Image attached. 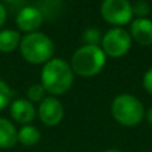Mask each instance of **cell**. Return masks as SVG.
Wrapping results in <instances>:
<instances>
[{"label": "cell", "instance_id": "obj_14", "mask_svg": "<svg viewBox=\"0 0 152 152\" xmlns=\"http://www.w3.org/2000/svg\"><path fill=\"white\" fill-rule=\"evenodd\" d=\"M83 40L87 43V45H97L102 42V35L96 27H89L84 31Z\"/></svg>", "mask_w": 152, "mask_h": 152}, {"label": "cell", "instance_id": "obj_5", "mask_svg": "<svg viewBox=\"0 0 152 152\" xmlns=\"http://www.w3.org/2000/svg\"><path fill=\"white\" fill-rule=\"evenodd\" d=\"M102 44L105 53L112 58L124 55L131 47V35L121 28H112L104 35Z\"/></svg>", "mask_w": 152, "mask_h": 152}, {"label": "cell", "instance_id": "obj_1", "mask_svg": "<svg viewBox=\"0 0 152 152\" xmlns=\"http://www.w3.org/2000/svg\"><path fill=\"white\" fill-rule=\"evenodd\" d=\"M74 80L72 68L63 59H52L44 64L42 71V86L53 95H61L68 91Z\"/></svg>", "mask_w": 152, "mask_h": 152}, {"label": "cell", "instance_id": "obj_8", "mask_svg": "<svg viewBox=\"0 0 152 152\" xmlns=\"http://www.w3.org/2000/svg\"><path fill=\"white\" fill-rule=\"evenodd\" d=\"M43 23V13L36 7H24L16 16V24L21 31L35 32Z\"/></svg>", "mask_w": 152, "mask_h": 152}, {"label": "cell", "instance_id": "obj_20", "mask_svg": "<svg viewBox=\"0 0 152 152\" xmlns=\"http://www.w3.org/2000/svg\"><path fill=\"white\" fill-rule=\"evenodd\" d=\"M147 119H148V121L152 124V107L148 110V112H147Z\"/></svg>", "mask_w": 152, "mask_h": 152}, {"label": "cell", "instance_id": "obj_15", "mask_svg": "<svg viewBox=\"0 0 152 152\" xmlns=\"http://www.w3.org/2000/svg\"><path fill=\"white\" fill-rule=\"evenodd\" d=\"M12 97V91L10 89V87L0 79V110L5 108L11 102Z\"/></svg>", "mask_w": 152, "mask_h": 152}, {"label": "cell", "instance_id": "obj_6", "mask_svg": "<svg viewBox=\"0 0 152 152\" xmlns=\"http://www.w3.org/2000/svg\"><path fill=\"white\" fill-rule=\"evenodd\" d=\"M102 15L111 24H126L132 18V5L128 0H104Z\"/></svg>", "mask_w": 152, "mask_h": 152}, {"label": "cell", "instance_id": "obj_7", "mask_svg": "<svg viewBox=\"0 0 152 152\" xmlns=\"http://www.w3.org/2000/svg\"><path fill=\"white\" fill-rule=\"evenodd\" d=\"M64 115V110L61 103L58 99L50 96L44 97L39 107V118L45 126H56L61 121Z\"/></svg>", "mask_w": 152, "mask_h": 152}, {"label": "cell", "instance_id": "obj_13", "mask_svg": "<svg viewBox=\"0 0 152 152\" xmlns=\"http://www.w3.org/2000/svg\"><path fill=\"white\" fill-rule=\"evenodd\" d=\"M40 131L34 126H24L18 131V142L26 147H32L36 145L40 142Z\"/></svg>", "mask_w": 152, "mask_h": 152}, {"label": "cell", "instance_id": "obj_17", "mask_svg": "<svg viewBox=\"0 0 152 152\" xmlns=\"http://www.w3.org/2000/svg\"><path fill=\"white\" fill-rule=\"evenodd\" d=\"M132 12L139 15V18H144V16L150 12V5H148L147 1H144V0H139V1L132 7Z\"/></svg>", "mask_w": 152, "mask_h": 152}, {"label": "cell", "instance_id": "obj_3", "mask_svg": "<svg viewBox=\"0 0 152 152\" xmlns=\"http://www.w3.org/2000/svg\"><path fill=\"white\" fill-rule=\"evenodd\" d=\"M104 64V51L97 45H84L72 56V69L81 76H94L99 74Z\"/></svg>", "mask_w": 152, "mask_h": 152}, {"label": "cell", "instance_id": "obj_16", "mask_svg": "<svg viewBox=\"0 0 152 152\" xmlns=\"http://www.w3.org/2000/svg\"><path fill=\"white\" fill-rule=\"evenodd\" d=\"M44 92H45V89L42 84H34V86H31L28 88L27 95H28L31 102H40L44 97Z\"/></svg>", "mask_w": 152, "mask_h": 152}, {"label": "cell", "instance_id": "obj_11", "mask_svg": "<svg viewBox=\"0 0 152 152\" xmlns=\"http://www.w3.org/2000/svg\"><path fill=\"white\" fill-rule=\"evenodd\" d=\"M18 143V131L10 120L0 118V148H11Z\"/></svg>", "mask_w": 152, "mask_h": 152}, {"label": "cell", "instance_id": "obj_21", "mask_svg": "<svg viewBox=\"0 0 152 152\" xmlns=\"http://www.w3.org/2000/svg\"><path fill=\"white\" fill-rule=\"evenodd\" d=\"M104 152H121V151H119V150H107Z\"/></svg>", "mask_w": 152, "mask_h": 152}, {"label": "cell", "instance_id": "obj_2", "mask_svg": "<svg viewBox=\"0 0 152 152\" xmlns=\"http://www.w3.org/2000/svg\"><path fill=\"white\" fill-rule=\"evenodd\" d=\"M20 51L23 58L29 63H45L53 53V43L42 32H31L21 39Z\"/></svg>", "mask_w": 152, "mask_h": 152}, {"label": "cell", "instance_id": "obj_12", "mask_svg": "<svg viewBox=\"0 0 152 152\" xmlns=\"http://www.w3.org/2000/svg\"><path fill=\"white\" fill-rule=\"evenodd\" d=\"M21 42L20 34L15 29H3L0 31V51L12 52Z\"/></svg>", "mask_w": 152, "mask_h": 152}, {"label": "cell", "instance_id": "obj_19", "mask_svg": "<svg viewBox=\"0 0 152 152\" xmlns=\"http://www.w3.org/2000/svg\"><path fill=\"white\" fill-rule=\"evenodd\" d=\"M5 18H7V11H5L4 7H3V4H0V27L4 24Z\"/></svg>", "mask_w": 152, "mask_h": 152}, {"label": "cell", "instance_id": "obj_9", "mask_svg": "<svg viewBox=\"0 0 152 152\" xmlns=\"http://www.w3.org/2000/svg\"><path fill=\"white\" fill-rule=\"evenodd\" d=\"M10 112H11V116L18 123H21V124L31 123L35 119V115H36L34 104L29 100H26V99H18L11 103Z\"/></svg>", "mask_w": 152, "mask_h": 152}, {"label": "cell", "instance_id": "obj_10", "mask_svg": "<svg viewBox=\"0 0 152 152\" xmlns=\"http://www.w3.org/2000/svg\"><path fill=\"white\" fill-rule=\"evenodd\" d=\"M131 35L140 44L152 43V21L145 18L135 19L131 24Z\"/></svg>", "mask_w": 152, "mask_h": 152}, {"label": "cell", "instance_id": "obj_22", "mask_svg": "<svg viewBox=\"0 0 152 152\" xmlns=\"http://www.w3.org/2000/svg\"><path fill=\"white\" fill-rule=\"evenodd\" d=\"M4 1H13V0H4Z\"/></svg>", "mask_w": 152, "mask_h": 152}, {"label": "cell", "instance_id": "obj_4", "mask_svg": "<svg viewBox=\"0 0 152 152\" xmlns=\"http://www.w3.org/2000/svg\"><path fill=\"white\" fill-rule=\"evenodd\" d=\"M112 115L123 126H136L144 116L143 104L135 96L128 94L119 95L112 103Z\"/></svg>", "mask_w": 152, "mask_h": 152}, {"label": "cell", "instance_id": "obj_18", "mask_svg": "<svg viewBox=\"0 0 152 152\" xmlns=\"http://www.w3.org/2000/svg\"><path fill=\"white\" fill-rule=\"evenodd\" d=\"M143 86L147 89L148 92L152 94V68H150L147 72H145L144 77H143Z\"/></svg>", "mask_w": 152, "mask_h": 152}]
</instances>
